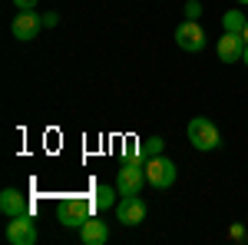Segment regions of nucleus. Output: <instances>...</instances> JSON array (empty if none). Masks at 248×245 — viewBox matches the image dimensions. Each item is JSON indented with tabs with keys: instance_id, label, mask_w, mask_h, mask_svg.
I'll return each instance as SVG.
<instances>
[{
	"instance_id": "obj_1",
	"label": "nucleus",
	"mask_w": 248,
	"mask_h": 245,
	"mask_svg": "<svg viewBox=\"0 0 248 245\" xmlns=\"http://www.w3.org/2000/svg\"><path fill=\"white\" fill-rule=\"evenodd\" d=\"M93 209H96V199H90V196H66L57 209V219H60V226H66V229H79L93 215Z\"/></svg>"
},
{
	"instance_id": "obj_2",
	"label": "nucleus",
	"mask_w": 248,
	"mask_h": 245,
	"mask_svg": "<svg viewBox=\"0 0 248 245\" xmlns=\"http://www.w3.org/2000/svg\"><path fill=\"white\" fill-rule=\"evenodd\" d=\"M189 143L195 146V149L202 152H212L222 146V132H218V126L212 123V119H205V116H195V119H189Z\"/></svg>"
},
{
	"instance_id": "obj_3",
	"label": "nucleus",
	"mask_w": 248,
	"mask_h": 245,
	"mask_svg": "<svg viewBox=\"0 0 248 245\" xmlns=\"http://www.w3.org/2000/svg\"><path fill=\"white\" fill-rule=\"evenodd\" d=\"M146 182H149V179H146V163H142V159H126L123 169L116 172V189H119V196H139Z\"/></svg>"
},
{
	"instance_id": "obj_4",
	"label": "nucleus",
	"mask_w": 248,
	"mask_h": 245,
	"mask_svg": "<svg viewBox=\"0 0 248 245\" xmlns=\"http://www.w3.org/2000/svg\"><path fill=\"white\" fill-rule=\"evenodd\" d=\"M7 242L10 245H37L40 232H37V222H33V215L30 212H23V215H14L10 222H7Z\"/></svg>"
},
{
	"instance_id": "obj_5",
	"label": "nucleus",
	"mask_w": 248,
	"mask_h": 245,
	"mask_svg": "<svg viewBox=\"0 0 248 245\" xmlns=\"http://www.w3.org/2000/svg\"><path fill=\"white\" fill-rule=\"evenodd\" d=\"M146 215H149V209H146V199H142V196H119V202H116V219H119L123 226H142Z\"/></svg>"
},
{
	"instance_id": "obj_6",
	"label": "nucleus",
	"mask_w": 248,
	"mask_h": 245,
	"mask_svg": "<svg viewBox=\"0 0 248 245\" xmlns=\"http://www.w3.org/2000/svg\"><path fill=\"white\" fill-rule=\"evenodd\" d=\"M146 179L153 189H169L175 182V163L166 159V156H153L146 159Z\"/></svg>"
},
{
	"instance_id": "obj_7",
	"label": "nucleus",
	"mask_w": 248,
	"mask_h": 245,
	"mask_svg": "<svg viewBox=\"0 0 248 245\" xmlns=\"http://www.w3.org/2000/svg\"><path fill=\"white\" fill-rule=\"evenodd\" d=\"M175 43H179L182 50H189V53L205 50V30L199 27V20H186V23H179V27H175Z\"/></svg>"
},
{
	"instance_id": "obj_8",
	"label": "nucleus",
	"mask_w": 248,
	"mask_h": 245,
	"mask_svg": "<svg viewBox=\"0 0 248 245\" xmlns=\"http://www.w3.org/2000/svg\"><path fill=\"white\" fill-rule=\"evenodd\" d=\"M10 30H14V37L23 40V43H27V40H37L40 30H43V17H40V14H33V10H20Z\"/></svg>"
},
{
	"instance_id": "obj_9",
	"label": "nucleus",
	"mask_w": 248,
	"mask_h": 245,
	"mask_svg": "<svg viewBox=\"0 0 248 245\" xmlns=\"http://www.w3.org/2000/svg\"><path fill=\"white\" fill-rule=\"evenodd\" d=\"M245 37L242 33H225V37L218 40V47H215V53H218V60L222 63H238L242 60V53H245Z\"/></svg>"
},
{
	"instance_id": "obj_10",
	"label": "nucleus",
	"mask_w": 248,
	"mask_h": 245,
	"mask_svg": "<svg viewBox=\"0 0 248 245\" xmlns=\"http://www.w3.org/2000/svg\"><path fill=\"white\" fill-rule=\"evenodd\" d=\"M79 242L83 245H106L109 242V229L99 215H90L83 226H79Z\"/></svg>"
},
{
	"instance_id": "obj_11",
	"label": "nucleus",
	"mask_w": 248,
	"mask_h": 245,
	"mask_svg": "<svg viewBox=\"0 0 248 245\" xmlns=\"http://www.w3.org/2000/svg\"><path fill=\"white\" fill-rule=\"evenodd\" d=\"M0 212H3L7 219H14V215L30 212V202H27V196H23L20 189H3V192H0Z\"/></svg>"
},
{
	"instance_id": "obj_12",
	"label": "nucleus",
	"mask_w": 248,
	"mask_h": 245,
	"mask_svg": "<svg viewBox=\"0 0 248 245\" xmlns=\"http://www.w3.org/2000/svg\"><path fill=\"white\" fill-rule=\"evenodd\" d=\"M245 23H248V17L242 14V10H225V14H222V27H225V33H242Z\"/></svg>"
},
{
	"instance_id": "obj_13",
	"label": "nucleus",
	"mask_w": 248,
	"mask_h": 245,
	"mask_svg": "<svg viewBox=\"0 0 248 245\" xmlns=\"http://www.w3.org/2000/svg\"><path fill=\"white\" fill-rule=\"evenodd\" d=\"M162 149H166V139H162V136H146V139H139V152H142V159L162 156Z\"/></svg>"
},
{
	"instance_id": "obj_14",
	"label": "nucleus",
	"mask_w": 248,
	"mask_h": 245,
	"mask_svg": "<svg viewBox=\"0 0 248 245\" xmlns=\"http://www.w3.org/2000/svg\"><path fill=\"white\" fill-rule=\"evenodd\" d=\"M116 196H119V189H116V186H99L93 192L96 209H116Z\"/></svg>"
},
{
	"instance_id": "obj_15",
	"label": "nucleus",
	"mask_w": 248,
	"mask_h": 245,
	"mask_svg": "<svg viewBox=\"0 0 248 245\" xmlns=\"http://www.w3.org/2000/svg\"><path fill=\"white\" fill-rule=\"evenodd\" d=\"M202 14H205L202 0H189V3H186V20H199Z\"/></svg>"
},
{
	"instance_id": "obj_16",
	"label": "nucleus",
	"mask_w": 248,
	"mask_h": 245,
	"mask_svg": "<svg viewBox=\"0 0 248 245\" xmlns=\"http://www.w3.org/2000/svg\"><path fill=\"white\" fill-rule=\"evenodd\" d=\"M123 156H126V159H142V152H139V139H126ZM142 163H146V159H142Z\"/></svg>"
},
{
	"instance_id": "obj_17",
	"label": "nucleus",
	"mask_w": 248,
	"mask_h": 245,
	"mask_svg": "<svg viewBox=\"0 0 248 245\" xmlns=\"http://www.w3.org/2000/svg\"><path fill=\"white\" fill-rule=\"evenodd\" d=\"M229 235L235 239V242H242V239H245V226H232V229H229Z\"/></svg>"
},
{
	"instance_id": "obj_18",
	"label": "nucleus",
	"mask_w": 248,
	"mask_h": 245,
	"mask_svg": "<svg viewBox=\"0 0 248 245\" xmlns=\"http://www.w3.org/2000/svg\"><path fill=\"white\" fill-rule=\"evenodd\" d=\"M14 3H17L20 10H33V7H37L40 0H14Z\"/></svg>"
},
{
	"instance_id": "obj_19",
	"label": "nucleus",
	"mask_w": 248,
	"mask_h": 245,
	"mask_svg": "<svg viewBox=\"0 0 248 245\" xmlns=\"http://www.w3.org/2000/svg\"><path fill=\"white\" fill-rule=\"evenodd\" d=\"M57 23H60L57 14H43V27H57Z\"/></svg>"
},
{
	"instance_id": "obj_20",
	"label": "nucleus",
	"mask_w": 248,
	"mask_h": 245,
	"mask_svg": "<svg viewBox=\"0 0 248 245\" xmlns=\"http://www.w3.org/2000/svg\"><path fill=\"white\" fill-rule=\"evenodd\" d=\"M242 37H245V43H248V23H245V30H242Z\"/></svg>"
},
{
	"instance_id": "obj_21",
	"label": "nucleus",
	"mask_w": 248,
	"mask_h": 245,
	"mask_svg": "<svg viewBox=\"0 0 248 245\" xmlns=\"http://www.w3.org/2000/svg\"><path fill=\"white\" fill-rule=\"evenodd\" d=\"M242 60H245V66H248V47H245V53H242Z\"/></svg>"
},
{
	"instance_id": "obj_22",
	"label": "nucleus",
	"mask_w": 248,
	"mask_h": 245,
	"mask_svg": "<svg viewBox=\"0 0 248 245\" xmlns=\"http://www.w3.org/2000/svg\"><path fill=\"white\" fill-rule=\"evenodd\" d=\"M238 3H242V7H248V0H238Z\"/></svg>"
}]
</instances>
